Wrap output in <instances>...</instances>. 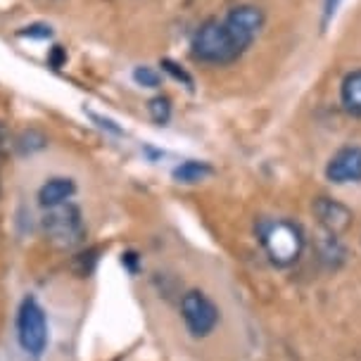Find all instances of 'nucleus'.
Masks as SVG:
<instances>
[{
    "instance_id": "7ed1b4c3",
    "label": "nucleus",
    "mask_w": 361,
    "mask_h": 361,
    "mask_svg": "<svg viewBox=\"0 0 361 361\" xmlns=\"http://www.w3.org/2000/svg\"><path fill=\"white\" fill-rule=\"evenodd\" d=\"M43 233L60 250H72L81 245L86 238V226H83L79 207L69 202L50 207L43 216Z\"/></svg>"
},
{
    "instance_id": "f03ea898",
    "label": "nucleus",
    "mask_w": 361,
    "mask_h": 361,
    "mask_svg": "<svg viewBox=\"0 0 361 361\" xmlns=\"http://www.w3.org/2000/svg\"><path fill=\"white\" fill-rule=\"evenodd\" d=\"M192 57L200 62H209V64H228L238 60L240 53H238L233 41H231L224 22L207 19V22L195 31V36H192Z\"/></svg>"
},
{
    "instance_id": "9b49d317",
    "label": "nucleus",
    "mask_w": 361,
    "mask_h": 361,
    "mask_svg": "<svg viewBox=\"0 0 361 361\" xmlns=\"http://www.w3.org/2000/svg\"><path fill=\"white\" fill-rule=\"evenodd\" d=\"M212 169L204 162H183L173 171V178L180 180V183H197L204 176H209Z\"/></svg>"
},
{
    "instance_id": "39448f33",
    "label": "nucleus",
    "mask_w": 361,
    "mask_h": 361,
    "mask_svg": "<svg viewBox=\"0 0 361 361\" xmlns=\"http://www.w3.org/2000/svg\"><path fill=\"white\" fill-rule=\"evenodd\" d=\"M180 316H183L192 338H207L219 326L221 312H219V307L204 293L188 290L183 295V300H180Z\"/></svg>"
},
{
    "instance_id": "f8f14e48",
    "label": "nucleus",
    "mask_w": 361,
    "mask_h": 361,
    "mask_svg": "<svg viewBox=\"0 0 361 361\" xmlns=\"http://www.w3.org/2000/svg\"><path fill=\"white\" fill-rule=\"evenodd\" d=\"M147 109H150L152 119L157 121V124H166L169 117H171V102H169V98H164V95L152 98L150 105H147Z\"/></svg>"
},
{
    "instance_id": "dca6fc26",
    "label": "nucleus",
    "mask_w": 361,
    "mask_h": 361,
    "mask_svg": "<svg viewBox=\"0 0 361 361\" xmlns=\"http://www.w3.org/2000/svg\"><path fill=\"white\" fill-rule=\"evenodd\" d=\"M338 3H340V0H328V3H326V19H331V15H335Z\"/></svg>"
},
{
    "instance_id": "423d86ee",
    "label": "nucleus",
    "mask_w": 361,
    "mask_h": 361,
    "mask_svg": "<svg viewBox=\"0 0 361 361\" xmlns=\"http://www.w3.org/2000/svg\"><path fill=\"white\" fill-rule=\"evenodd\" d=\"M224 27L238 48V53L243 55L264 27V12L255 8V5H238V8H233L226 15Z\"/></svg>"
},
{
    "instance_id": "f257e3e1",
    "label": "nucleus",
    "mask_w": 361,
    "mask_h": 361,
    "mask_svg": "<svg viewBox=\"0 0 361 361\" xmlns=\"http://www.w3.org/2000/svg\"><path fill=\"white\" fill-rule=\"evenodd\" d=\"M259 240L264 252L276 267L295 264L305 250V233L298 224L288 219H264L259 224Z\"/></svg>"
},
{
    "instance_id": "2eb2a0df",
    "label": "nucleus",
    "mask_w": 361,
    "mask_h": 361,
    "mask_svg": "<svg viewBox=\"0 0 361 361\" xmlns=\"http://www.w3.org/2000/svg\"><path fill=\"white\" fill-rule=\"evenodd\" d=\"M24 36H38V38H48L53 31H50V27H29V31H22Z\"/></svg>"
},
{
    "instance_id": "1a4fd4ad",
    "label": "nucleus",
    "mask_w": 361,
    "mask_h": 361,
    "mask_svg": "<svg viewBox=\"0 0 361 361\" xmlns=\"http://www.w3.org/2000/svg\"><path fill=\"white\" fill-rule=\"evenodd\" d=\"M74 192H76V185L72 178L55 176L41 185V190H38V202H41L45 209H50V207H57V204L69 202Z\"/></svg>"
},
{
    "instance_id": "ddd939ff",
    "label": "nucleus",
    "mask_w": 361,
    "mask_h": 361,
    "mask_svg": "<svg viewBox=\"0 0 361 361\" xmlns=\"http://www.w3.org/2000/svg\"><path fill=\"white\" fill-rule=\"evenodd\" d=\"M133 79L138 81L140 86H145V88H159V83H162L159 74L154 72V69H150V67H138L133 72Z\"/></svg>"
},
{
    "instance_id": "4468645a",
    "label": "nucleus",
    "mask_w": 361,
    "mask_h": 361,
    "mask_svg": "<svg viewBox=\"0 0 361 361\" xmlns=\"http://www.w3.org/2000/svg\"><path fill=\"white\" fill-rule=\"evenodd\" d=\"M164 69H166V72H169V74L176 76V79H183L185 83H188V86H192V79H190V76L185 74L183 69H176V64H173V62L166 60V62H164Z\"/></svg>"
},
{
    "instance_id": "0eeeda50",
    "label": "nucleus",
    "mask_w": 361,
    "mask_h": 361,
    "mask_svg": "<svg viewBox=\"0 0 361 361\" xmlns=\"http://www.w3.org/2000/svg\"><path fill=\"white\" fill-rule=\"evenodd\" d=\"M326 176L333 183H352L361 180V147L350 145L338 150L326 166Z\"/></svg>"
},
{
    "instance_id": "6e6552de",
    "label": "nucleus",
    "mask_w": 361,
    "mask_h": 361,
    "mask_svg": "<svg viewBox=\"0 0 361 361\" xmlns=\"http://www.w3.org/2000/svg\"><path fill=\"white\" fill-rule=\"evenodd\" d=\"M316 219L319 224L324 226V231L333 235H340L345 233L347 228L352 226V212L340 204L338 200H331V197H316L314 204H312Z\"/></svg>"
},
{
    "instance_id": "20e7f679",
    "label": "nucleus",
    "mask_w": 361,
    "mask_h": 361,
    "mask_svg": "<svg viewBox=\"0 0 361 361\" xmlns=\"http://www.w3.org/2000/svg\"><path fill=\"white\" fill-rule=\"evenodd\" d=\"M17 338L22 350L31 357H41L48 347V321L43 307L34 298H27L19 307L17 316Z\"/></svg>"
},
{
    "instance_id": "9d476101",
    "label": "nucleus",
    "mask_w": 361,
    "mask_h": 361,
    "mask_svg": "<svg viewBox=\"0 0 361 361\" xmlns=\"http://www.w3.org/2000/svg\"><path fill=\"white\" fill-rule=\"evenodd\" d=\"M340 100L352 117H361V69L345 76L343 88H340Z\"/></svg>"
}]
</instances>
